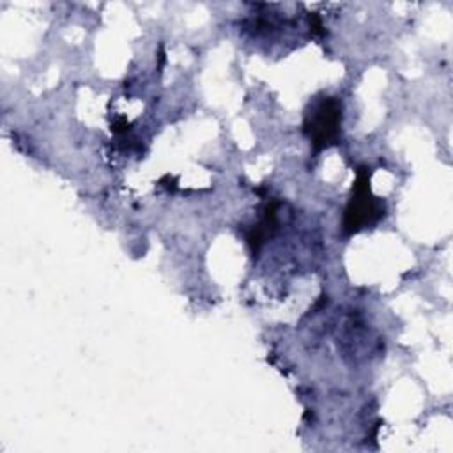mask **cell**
<instances>
[{
  "label": "cell",
  "mask_w": 453,
  "mask_h": 453,
  "mask_svg": "<svg viewBox=\"0 0 453 453\" xmlns=\"http://www.w3.org/2000/svg\"><path fill=\"white\" fill-rule=\"evenodd\" d=\"M384 214V205L379 198L372 196L368 186V175L357 173V180L352 188V198L345 209V230L357 232L375 223Z\"/></svg>",
  "instance_id": "6da1fadb"
},
{
  "label": "cell",
  "mask_w": 453,
  "mask_h": 453,
  "mask_svg": "<svg viewBox=\"0 0 453 453\" xmlns=\"http://www.w3.org/2000/svg\"><path fill=\"white\" fill-rule=\"evenodd\" d=\"M340 103L334 97H324L311 113L306 115L304 131L308 133L313 147L324 149L334 142L340 126Z\"/></svg>",
  "instance_id": "7a4b0ae2"
}]
</instances>
